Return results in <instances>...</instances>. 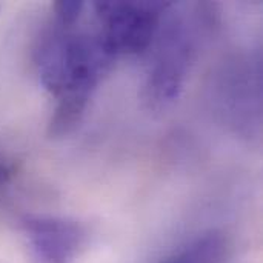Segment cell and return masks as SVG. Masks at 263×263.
<instances>
[{"label": "cell", "instance_id": "cell-6", "mask_svg": "<svg viewBox=\"0 0 263 263\" xmlns=\"http://www.w3.org/2000/svg\"><path fill=\"white\" fill-rule=\"evenodd\" d=\"M230 243L227 236L214 230L199 236L165 263H225Z\"/></svg>", "mask_w": 263, "mask_h": 263}, {"label": "cell", "instance_id": "cell-5", "mask_svg": "<svg viewBox=\"0 0 263 263\" xmlns=\"http://www.w3.org/2000/svg\"><path fill=\"white\" fill-rule=\"evenodd\" d=\"M91 96L89 92H68L60 96L48 125V136L51 139H63L74 133L85 116Z\"/></svg>", "mask_w": 263, "mask_h": 263}, {"label": "cell", "instance_id": "cell-7", "mask_svg": "<svg viewBox=\"0 0 263 263\" xmlns=\"http://www.w3.org/2000/svg\"><path fill=\"white\" fill-rule=\"evenodd\" d=\"M85 3L83 2H57L54 5V12H55V22L59 26L71 29L76 22L79 20V17L82 15Z\"/></svg>", "mask_w": 263, "mask_h": 263}, {"label": "cell", "instance_id": "cell-4", "mask_svg": "<svg viewBox=\"0 0 263 263\" xmlns=\"http://www.w3.org/2000/svg\"><path fill=\"white\" fill-rule=\"evenodd\" d=\"M22 230L34 263H74L88 239L80 223L59 217H26Z\"/></svg>", "mask_w": 263, "mask_h": 263}, {"label": "cell", "instance_id": "cell-3", "mask_svg": "<svg viewBox=\"0 0 263 263\" xmlns=\"http://www.w3.org/2000/svg\"><path fill=\"white\" fill-rule=\"evenodd\" d=\"M194 45L182 20H171L160 35L156 59L145 85V97L154 108L174 102L182 88L193 60Z\"/></svg>", "mask_w": 263, "mask_h": 263}, {"label": "cell", "instance_id": "cell-2", "mask_svg": "<svg viewBox=\"0 0 263 263\" xmlns=\"http://www.w3.org/2000/svg\"><path fill=\"white\" fill-rule=\"evenodd\" d=\"M96 12L102 22V37L117 54L146 51L160 31L168 2H97Z\"/></svg>", "mask_w": 263, "mask_h": 263}, {"label": "cell", "instance_id": "cell-1", "mask_svg": "<svg viewBox=\"0 0 263 263\" xmlns=\"http://www.w3.org/2000/svg\"><path fill=\"white\" fill-rule=\"evenodd\" d=\"M116 57L100 32H72L57 23L42 35L35 49L40 82L57 99L68 92L92 94Z\"/></svg>", "mask_w": 263, "mask_h": 263}, {"label": "cell", "instance_id": "cell-8", "mask_svg": "<svg viewBox=\"0 0 263 263\" xmlns=\"http://www.w3.org/2000/svg\"><path fill=\"white\" fill-rule=\"evenodd\" d=\"M14 176H15V163L3 151H0V196L9 186Z\"/></svg>", "mask_w": 263, "mask_h": 263}]
</instances>
